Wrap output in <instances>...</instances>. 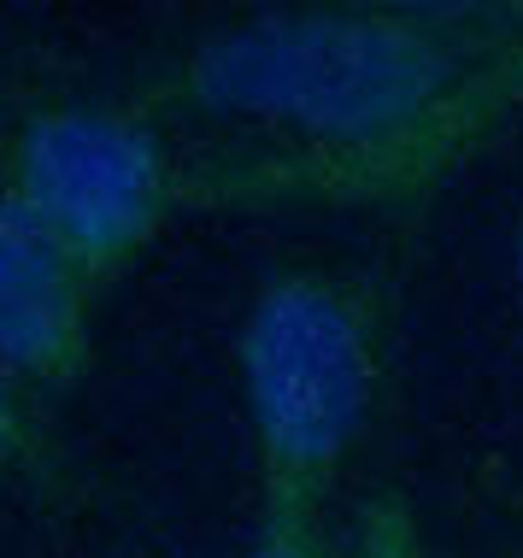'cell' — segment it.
I'll list each match as a JSON object with an SVG mask.
<instances>
[{"instance_id": "cell-1", "label": "cell", "mask_w": 523, "mask_h": 558, "mask_svg": "<svg viewBox=\"0 0 523 558\" xmlns=\"http://www.w3.org/2000/svg\"><path fill=\"white\" fill-rule=\"evenodd\" d=\"M130 100L171 135L188 213H424L523 112V0L259 12Z\"/></svg>"}, {"instance_id": "cell-2", "label": "cell", "mask_w": 523, "mask_h": 558, "mask_svg": "<svg viewBox=\"0 0 523 558\" xmlns=\"http://www.w3.org/2000/svg\"><path fill=\"white\" fill-rule=\"evenodd\" d=\"M259 541H324L388 383V294L353 265H289L247 294L230 347Z\"/></svg>"}, {"instance_id": "cell-3", "label": "cell", "mask_w": 523, "mask_h": 558, "mask_svg": "<svg viewBox=\"0 0 523 558\" xmlns=\"http://www.w3.org/2000/svg\"><path fill=\"white\" fill-rule=\"evenodd\" d=\"M0 194L100 289L188 213L171 135L130 95L24 112L0 147Z\"/></svg>"}, {"instance_id": "cell-4", "label": "cell", "mask_w": 523, "mask_h": 558, "mask_svg": "<svg viewBox=\"0 0 523 558\" xmlns=\"http://www.w3.org/2000/svg\"><path fill=\"white\" fill-rule=\"evenodd\" d=\"M100 282L0 194V383L24 400L71 395L95 365Z\"/></svg>"}, {"instance_id": "cell-5", "label": "cell", "mask_w": 523, "mask_h": 558, "mask_svg": "<svg viewBox=\"0 0 523 558\" xmlns=\"http://www.w3.org/2000/svg\"><path fill=\"white\" fill-rule=\"evenodd\" d=\"M348 558H447V553L424 547V535L412 530V518L400 500H382L377 518H365V535H358V547Z\"/></svg>"}, {"instance_id": "cell-6", "label": "cell", "mask_w": 523, "mask_h": 558, "mask_svg": "<svg viewBox=\"0 0 523 558\" xmlns=\"http://www.w3.org/2000/svg\"><path fill=\"white\" fill-rule=\"evenodd\" d=\"M36 452V429H29V405L19 388L0 383V482H12Z\"/></svg>"}, {"instance_id": "cell-7", "label": "cell", "mask_w": 523, "mask_h": 558, "mask_svg": "<svg viewBox=\"0 0 523 558\" xmlns=\"http://www.w3.org/2000/svg\"><path fill=\"white\" fill-rule=\"evenodd\" d=\"M242 558H330L318 541H253V553Z\"/></svg>"}, {"instance_id": "cell-8", "label": "cell", "mask_w": 523, "mask_h": 558, "mask_svg": "<svg viewBox=\"0 0 523 558\" xmlns=\"http://www.w3.org/2000/svg\"><path fill=\"white\" fill-rule=\"evenodd\" d=\"M518 306H523V230H518Z\"/></svg>"}, {"instance_id": "cell-9", "label": "cell", "mask_w": 523, "mask_h": 558, "mask_svg": "<svg viewBox=\"0 0 523 558\" xmlns=\"http://www.w3.org/2000/svg\"><path fill=\"white\" fill-rule=\"evenodd\" d=\"M518 558H523V530H518Z\"/></svg>"}]
</instances>
